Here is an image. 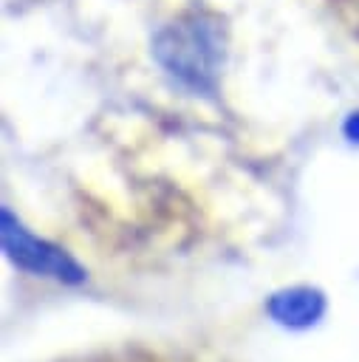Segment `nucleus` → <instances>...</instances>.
I'll return each mask as SVG.
<instances>
[{
  "instance_id": "1",
  "label": "nucleus",
  "mask_w": 359,
  "mask_h": 362,
  "mask_svg": "<svg viewBox=\"0 0 359 362\" xmlns=\"http://www.w3.org/2000/svg\"><path fill=\"white\" fill-rule=\"evenodd\" d=\"M153 57L181 88L192 93H212L223 68L226 37L215 17L189 14L155 34Z\"/></svg>"
},
{
  "instance_id": "3",
  "label": "nucleus",
  "mask_w": 359,
  "mask_h": 362,
  "mask_svg": "<svg viewBox=\"0 0 359 362\" xmlns=\"http://www.w3.org/2000/svg\"><path fill=\"white\" fill-rule=\"evenodd\" d=\"M266 314L291 331H302L311 328L322 320L325 314V294L314 286H288L274 291L266 300Z\"/></svg>"
},
{
  "instance_id": "4",
  "label": "nucleus",
  "mask_w": 359,
  "mask_h": 362,
  "mask_svg": "<svg viewBox=\"0 0 359 362\" xmlns=\"http://www.w3.org/2000/svg\"><path fill=\"white\" fill-rule=\"evenodd\" d=\"M342 133H345V139H348V141L359 144V110H353V113L345 119V124H342Z\"/></svg>"
},
{
  "instance_id": "2",
  "label": "nucleus",
  "mask_w": 359,
  "mask_h": 362,
  "mask_svg": "<svg viewBox=\"0 0 359 362\" xmlns=\"http://www.w3.org/2000/svg\"><path fill=\"white\" fill-rule=\"evenodd\" d=\"M0 238H3V252L6 257L31 274H42V277H54L62 283H82L88 274L85 269L57 243L42 240L37 235H31L6 206L0 212Z\"/></svg>"
}]
</instances>
